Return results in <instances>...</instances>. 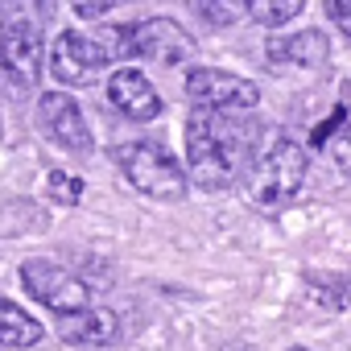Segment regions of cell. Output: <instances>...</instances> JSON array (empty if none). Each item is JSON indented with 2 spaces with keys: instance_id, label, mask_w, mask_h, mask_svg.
Segmentation results:
<instances>
[{
  "instance_id": "1",
  "label": "cell",
  "mask_w": 351,
  "mask_h": 351,
  "mask_svg": "<svg viewBox=\"0 0 351 351\" xmlns=\"http://www.w3.org/2000/svg\"><path fill=\"white\" fill-rule=\"evenodd\" d=\"M261 153V124L223 112H191L186 120V169L203 191H228Z\"/></svg>"
},
{
  "instance_id": "2",
  "label": "cell",
  "mask_w": 351,
  "mask_h": 351,
  "mask_svg": "<svg viewBox=\"0 0 351 351\" xmlns=\"http://www.w3.org/2000/svg\"><path fill=\"white\" fill-rule=\"evenodd\" d=\"M306 182V153L289 136H273L248 165L244 173V191L248 203L261 211H281Z\"/></svg>"
},
{
  "instance_id": "3",
  "label": "cell",
  "mask_w": 351,
  "mask_h": 351,
  "mask_svg": "<svg viewBox=\"0 0 351 351\" xmlns=\"http://www.w3.org/2000/svg\"><path fill=\"white\" fill-rule=\"evenodd\" d=\"M116 165L124 169V178L132 182V191L149 195V199H182L186 195V169L178 165L161 141H128L116 149Z\"/></svg>"
},
{
  "instance_id": "4",
  "label": "cell",
  "mask_w": 351,
  "mask_h": 351,
  "mask_svg": "<svg viewBox=\"0 0 351 351\" xmlns=\"http://www.w3.org/2000/svg\"><path fill=\"white\" fill-rule=\"evenodd\" d=\"M42 17L29 5L0 9V71L25 87L42 79Z\"/></svg>"
},
{
  "instance_id": "5",
  "label": "cell",
  "mask_w": 351,
  "mask_h": 351,
  "mask_svg": "<svg viewBox=\"0 0 351 351\" xmlns=\"http://www.w3.org/2000/svg\"><path fill=\"white\" fill-rule=\"evenodd\" d=\"M116 34L112 50L108 54H120V58H145V62H157V66H178L195 54V38L169 17H149V21H136V25H120V29H108Z\"/></svg>"
},
{
  "instance_id": "6",
  "label": "cell",
  "mask_w": 351,
  "mask_h": 351,
  "mask_svg": "<svg viewBox=\"0 0 351 351\" xmlns=\"http://www.w3.org/2000/svg\"><path fill=\"white\" fill-rule=\"evenodd\" d=\"M21 285H25L29 298H38L46 310H54V318L95 306L91 302V285L83 277H75L71 269H62L54 261H42V256H34V261L21 265Z\"/></svg>"
},
{
  "instance_id": "7",
  "label": "cell",
  "mask_w": 351,
  "mask_h": 351,
  "mask_svg": "<svg viewBox=\"0 0 351 351\" xmlns=\"http://www.w3.org/2000/svg\"><path fill=\"white\" fill-rule=\"evenodd\" d=\"M186 95L199 112H223V116H244L256 108L261 91L252 79L232 75V71H215V66H199L186 75Z\"/></svg>"
},
{
  "instance_id": "8",
  "label": "cell",
  "mask_w": 351,
  "mask_h": 351,
  "mask_svg": "<svg viewBox=\"0 0 351 351\" xmlns=\"http://www.w3.org/2000/svg\"><path fill=\"white\" fill-rule=\"evenodd\" d=\"M108 62H112L108 46L91 34H58L50 46V71H54V79H62L71 87L95 83Z\"/></svg>"
},
{
  "instance_id": "9",
  "label": "cell",
  "mask_w": 351,
  "mask_h": 351,
  "mask_svg": "<svg viewBox=\"0 0 351 351\" xmlns=\"http://www.w3.org/2000/svg\"><path fill=\"white\" fill-rule=\"evenodd\" d=\"M38 120H42V132L54 145H62L66 153H91L87 116H83L79 99H71L66 91H46L38 99Z\"/></svg>"
},
{
  "instance_id": "10",
  "label": "cell",
  "mask_w": 351,
  "mask_h": 351,
  "mask_svg": "<svg viewBox=\"0 0 351 351\" xmlns=\"http://www.w3.org/2000/svg\"><path fill=\"white\" fill-rule=\"evenodd\" d=\"M108 99L120 116L128 120H157L161 116V95L153 91V83L132 71V66H120L112 79H108Z\"/></svg>"
},
{
  "instance_id": "11",
  "label": "cell",
  "mask_w": 351,
  "mask_h": 351,
  "mask_svg": "<svg viewBox=\"0 0 351 351\" xmlns=\"http://www.w3.org/2000/svg\"><path fill=\"white\" fill-rule=\"evenodd\" d=\"M265 54L273 62H285V66H302V71H318L330 54V42L322 29H302V34H273L265 42Z\"/></svg>"
},
{
  "instance_id": "12",
  "label": "cell",
  "mask_w": 351,
  "mask_h": 351,
  "mask_svg": "<svg viewBox=\"0 0 351 351\" xmlns=\"http://www.w3.org/2000/svg\"><path fill=\"white\" fill-rule=\"evenodd\" d=\"M58 335L79 347H108L120 335V318L104 306H87L75 314H58Z\"/></svg>"
},
{
  "instance_id": "13",
  "label": "cell",
  "mask_w": 351,
  "mask_h": 351,
  "mask_svg": "<svg viewBox=\"0 0 351 351\" xmlns=\"http://www.w3.org/2000/svg\"><path fill=\"white\" fill-rule=\"evenodd\" d=\"M42 339V326L34 314H25L17 302L0 298V347H34Z\"/></svg>"
},
{
  "instance_id": "14",
  "label": "cell",
  "mask_w": 351,
  "mask_h": 351,
  "mask_svg": "<svg viewBox=\"0 0 351 351\" xmlns=\"http://www.w3.org/2000/svg\"><path fill=\"white\" fill-rule=\"evenodd\" d=\"M298 13H302V0H252V5H244V17L261 25H285Z\"/></svg>"
},
{
  "instance_id": "15",
  "label": "cell",
  "mask_w": 351,
  "mask_h": 351,
  "mask_svg": "<svg viewBox=\"0 0 351 351\" xmlns=\"http://www.w3.org/2000/svg\"><path fill=\"white\" fill-rule=\"evenodd\" d=\"M195 13L211 25H232L244 17V5H232V0H203V5H195Z\"/></svg>"
},
{
  "instance_id": "16",
  "label": "cell",
  "mask_w": 351,
  "mask_h": 351,
  "mask_svg": "<svg viewBox=\"0 0 351 351\" xmlns=\"http://www.w3.org/2000/svg\"><path fill=\"white\" fill-rule=\"evenodd\" d=\"M46 182H50V195H54V199H58L62 207H75V203L83 199V178H71V173L54 169Z\"/></svg>"
},
{
  "instance_id": "17",
  "label": "cell",
  "mask_w": 351,
  "mask_h": 351,
  "mask_svg": "<svg viewBox=\"0 0 351 351\" xmlns=\"http://www.w3.org/2000/svg\"><path fill=\"white\" fill-rule=\"evenodd\" d=\"M343 120H347V108H343V104H335V112H330L322 124H314V132H310V145H314V149H322V145L335 136V128H339Z\"/></svg>"
},
{
  "instance_id": "18",
  "label": "cell",
  "mask_w": 351,
  "mask_h": 351,
  "mask_svg": "<svg viewBox=\"0 0 351 351\" xmlns=\"http://www.w3.org/2000/svg\"><path fill=\"white\" fill-rule=\"evenodd\" d=\"M326 13H330V17H335V21H339L343 29H351V9H347V5H339V0H330V5H326Z\"/></svg>"
},
{
  "instance_id": "19",
  "label": "cell",
  "mask_w": 351,
  "mask_h": 351,
  "mask_svg": "<svg viewBox=\"0 0 351 351\" xmlns=\"http://www.w3.org/2000/svg\"><path fill=\"white\" fill-rule=\"evenodd\" d=\"M112 5H75V13L79 17H99V13H108Z\"/></svg>"
},
{
  "instance_id": "20",
  "label": "cell",
  "mask_w": 351,
  "mask_h": 351,
  "mask_svg": "<svg viewBox=\"0 0 351 351\" xmlns=\"http://www.w3.org/2000/svg\"><path fill=\"white\" fill-rule=\"evenodd\" d=\"M289 351H306V347H289Z\"/></svg>"
}]
</instances>
